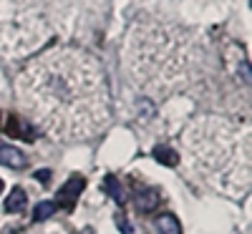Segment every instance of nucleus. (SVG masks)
<instances>
[{
  "label": "nucleus",
  "instance_id": "1",
  "mask_svg": "<svg viewBox=\"0 0 252 234\" xmlns=\"http://www.w3.org/2000/svg\"><path fill=\"white\" fill-rule=\"evenodd\" d=\"M31 118L58 141H83L109 123L111 103L98 60L81 48H53L18 78Z\"/></svg>",
  "mask_w": 252,
  "mask_h": 234
},
{
  "label": "nucleus",
  "instance_id": "2",
  "mask_svg": "<svg viewBox=\"0 0 252 234\" xmlns=\"http://www.w3.org/2000/svg\"><path fill=\"white\" fill-rule=\"evenodd\" d=\"M202 66L199 43L172 26H139L129 35V71L146 91L174 93L194 83Z\"/></svg>",
  "mask_w": 252,
  "mask_h": 234
},
{
  "label": "nucleus",
  "instance_id": "3",
  "mask_svg": "<svg viewBox=\"0 0 252 234\" xmlns=\"http://www.w3.org/2000/svg\"><path fill=\"white\" fill-rule=\"evenodd\" d=\"M48 38L43 0H0V56L23 58Z\"/></svg>",
  "mask_w": 252,
  "mask_h": 234
},
{
  "label": "nucleus",
  "instance_id": "4",
  "mask_svg": "<svg viewBox=\"0 0 252 234\" xmlns=\"http://www.w3.org/2000/svg\"><path fill=\"white\" fill-rule=\"evenodd\" d=\"M109 0H48V10L56 23L68 33H94L106 20Z\"/></svg>",
  "mask_w": 252,
  "mask_h": 234
},
{
  "label": "nucleus",
  "instance_id": "5",
  "mask_svg": "<svg viewBox=\"0 0 252 234\" xmlns=\"http://www.w3.org/2000/svg\"><path fill=\"white\" fill-rule=\"evenodd\" d=\"M83 176H71L66 184H63L61 189H58V194H56V206H63V209H71L73 204H76V199L81 197V191H83Z\"/></svg>",
  "mask_w": 252,
  "mask_h": 234
},
{
  "label": "nucleus",
  "instance_id": "6",
  "mask_svg": "<svg viewBox=\"0 0 252 234\" xmlns=\"http://www.w3.org/2000/svg\"><path fill=\"white\" fill-rule=\"evenodd\" d=\"M0 164L10 166V169H18V172H20V169L28 166V156L20 151V148H15L13 144L0 139Z\"/></svg>",
  "mask_w": 252,
  "mask_h": 234
},
{
  "label": "nucleus",
  "instance_id": "7",
  "mask_svg": "<svg viewBox=\"0 0 252 234\" xmlns=\"http://www.w3.org/2000/svg\"><path fill=\"white\" fill-rule=\"evenodd\" d=\"M134 204H136L141 211H152V209L159 204V194H157L152 186H136V189H134Z\"/></svg>",
  "mask_w": 252,
  "mask_h": 234
},
{
  "label": "nucleus",
  "instance_id": "8",
  "mask_svg": "<svg viewBox=\"0 0 252 234\" xmlns=\"http://www.w3.org/2000/svg\"><path fill=\"white\" fill-rule=\"evenodd\" d=\"M26 191L20 189V186H15V189H10V194H8V199H5V211L8 214H18V211H23V206H26Z\"/></svg>",
  "mask_w": 252,
  "mask_h": 234
},
{
  "label": "nucleus",
  "instance_id": "9",
  "mask_svg": "<svg viewBox=\"0 0 252 234\" xmlns=\"http://www.w3.org/2000/svg\"><path fill=\"white\" fill-rule=\"evenodd\" d=\"M157 232H159V234H182L179 222H177V217H172V214H159V217H157Z\"/></svg>",
  "mask_w": 252,
  "mask_h": 234
},
{
  "label": "nucleus",
  "instance_id": "10",
  "mask_svg": "<svg viewBox=\"0 0 252 234\" xmlns=\"http://www.w3.org/2000/svg\"><path fill=\"white\" fill-rule=\"evenodd\" d=\"M152 156L159 164H164V166H177V161H179V156H177V151H174L172 146H157L154 151H152Z\"/></svg>",
  "mask_w": 252,
  "mask_h": 234
},
{
  "label": "nucleus",
  "instance_id": "11",
  "mask_svg": "<svg viewBox=\"0 0 252 234\" xmlns=\"http://www.w3.org/2000/svg\"><path fill=\"white\" fill-rule=\"evenodd\" d=\"M103 189H106L109 194L114 197V202H116V204H124V202H126L124 191H121V184H119V179H116V176H106V179H103Z\"/></svg>",
  "mask_w": 252,
  "mask_h": 234
},
{
  "label": "nucleus",
  "instance_id": "12",
  "mask_svg": "<svg viewBox=\"0 0 252 234\" xmlns=\"http://www.w3.org/2000/svg\"><path fill=\"white\" fill-rule=\"evenodd\" d=\"M56 211V204L53 202H40V204H35V209H33V219L35 222H43V219H48L51 214Z\"/></svg>",
  "mask_w": 252,
  "mask_h": 234
},
{
  "label": "nucleus",
  "instance_id": "13",
  "mask_svg": "<svg viewBox=\"0 0 252 234\" xmlns=\"http://www.w3.org/2000/svg\"><path fill=\"white\" fill-rule=\"evenodd\" d=\"M116 222H119V227H121V232L124 234H129L131 229H129V224H126V219H124V214H116Z\"/></svg>",
  "mask_w": 252,
  "mask_h": 234
},
{
  "label": "nucleus",
  "instance_id": "14",
  "mask_svg": "<svg viewBox=\"0 0 252 234\" xmlns=\"http://www.w3.org/2000/svg\"><path fill=\"white\" fill-rule=\"evenodd\" d=\"M35 176H38V179H40V181H46V179H48V176H51V172H38V174H35Z\"/></svg>",
  "mask_w": 252,
  "mask_h": 234
},
{
  "label": "nucleus",
  "instance_id": "15",
  "mask_svg": "<svg viewBox=\"0 0 252 234\" xmlns=\"http://www.w3.org/2000/svg\"><path fill=\"white\" fill-rule=\"evenodd\" d=\"M0 191H3V179H0Z\"/></svg>",
  "mask_w": 252,
  "mask_h": 234
}]
</instances>
